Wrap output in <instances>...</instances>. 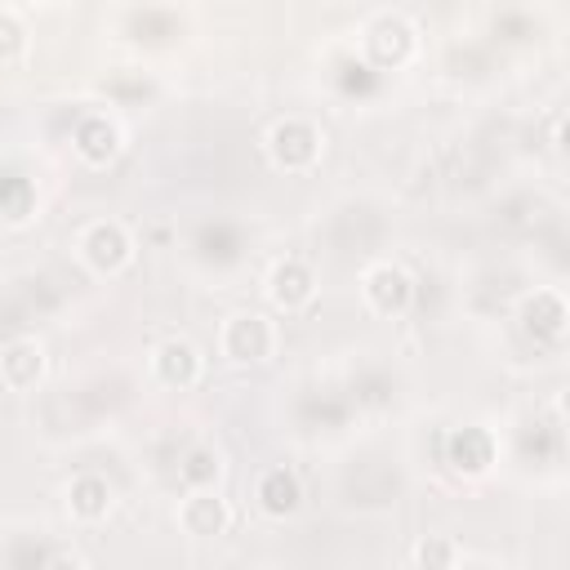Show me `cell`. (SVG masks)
I'll return each instance as SVG.
<instances>
[{"label": "cell", "instance_id": "1", "mask_svg": "<svg viewBox=\"0 0 570 570\" xmlns=\"http://www.w3.org/2000/svg\"><path fill=\"white\" fill-rule=\"evenodd\" d=\"M321 151H325V134L312 120H303V116H285L267 134V160L276 169H285V174L312 169L321 160Z\"/></svg>", "mask_w": 570, "mask_h": 570}, {"label": "cell", "instance_id": "8", "mask_svg": "<svg viewBox=\"0 0 570 570\" xmlns=\"http://www.w3.org/2000/svg\"><path fill=\"white\" fill-rule=\"evenodd\" d=\"M40 379H45V347L36 338H9L0 347V387L31 392Z\"/></svg>", "mask_w": 570, "mask_h": 570}, {"label": "cell", "instance_id": "9", "mask_svg": "<svg viewBox=\"0 0 570 570\" xmlns=\"http://www.w3.org/2000/svg\"><path fill=\"white\" fill-rule=\"evenodd\" d=\"M254 494H258V508L267 512V517H289V512H298V503H303V485H298V476L289 472V468H267L263 476H258V485H254Z\"/></svg>", "mask_w": 570, "mask_h": 570}, {"label": "cell", "instance_id": "4", "mask_svg": "<svg viewBox=\"0 0 570 570\" xmlns=\"http://www.w3.org/2000/svg\"><path fill=\"white\" fill-rule=\"evenodd\" d=\"M361 298H365V307L374 316H401L410 307V298H414V285L396 263H374L361 276Z\"/></svg>", "mask_w": 570, "mask_h": 570}, {"label": "cell", "instance_id": "6", "mask_svg": "<svg viewBox=\"0 0 570 570\" xmlns=\"http://www.w3.org/2000/svg\"><path fill=\"white\" fill-rule=\"evenodd\" d=\"M151 379L169 392H187L200 379V352L187 338H160L151 347Z\"/></svg>", "mask_w": 570, "mask_h": 570}, {"label": "cell", "instance_id": "16", "mask_svg": "<svg viewBox=\"0 0 570 570\" xmlns=\"http://www.w3.org/2000/svg\"><path fill=\"white\" fill-rule=\"evenodd\" d=\"M22 53H27V27H22L18 13L0 9V67L22 62Z\"/></svg>", "mask_w": 570, "mask_h": 570}, {"label": "cell", "instance_id": "11", "mask_svg": "<svg viewBox=\"0 0 570 570\" xmlns=\"http://www.w3.org/2000/svg\"><path fill=\"white\" fill-rule=\"evenodd\" d=\"M521 325L534 338H561V330H566V303H561V294L557 289H534L521 303Z\"/></svg>", "mask_w": 570, "mask_h": 570}, {"label": "cell", "instance_id": "13", "mask_svg": "<svg viewBox=\"0 0 570 570\" xmlns=\"http://www.w3.org/2000/svg\"><path fill=\"white\" fill-rule=\"evenodd\" d=\"M450 463H454L459 472H468V476L485 472V468L494 463V441H490V432H485V428H459V432L450 436Z\"/></svg>", "mask_w": 570, "mask_h": 570}, {"label": "cell", "instance_id": "7", "mask_svg": "<svg viewBox=\"0 0 570 570\" xmlns=\"http://www.w3.org/2000/svg\"><path fill=\"white\" fill-rule=\"evenodd\" d=\"M178 525L191 539H214V534H223L232 525V508H227V499L218 490H191L178 503Z\"/></svg>", "mask_w": 570, "mask_h": 570}, {"label": "cell", "instance_id": "17", "mask_svg": "<svg viewBox=\"0 0 570 570\" xmlns=\"http://www.w3.org/2000/svg\"><path fill=\"white\" fill-rule=\"evenodd\" d=\"M45 570H89V566H85V557H76V552H53V557L45 561Z\"/></svg>", "mask_w": 570, "mask_h": 570}, {"label": "cell", "instance_id": "14", "mask_svg": "<svg viewBox=\"0 0 570 570\" xmlns=\"http://www.w3.org/2000/svg\"><path fill=\"white\" fill-rule=\"evenodd\" d=\"M178 476H183L191 490H214L218 476H223V454L209 450V445H196V450H187V459L178 463Z\"/></svg>", "mask_w": 570, "mask_h": 570}, {"label": "cell", "instance_id": "15", "mask_svg": "<svg viewBox=\"0 0 570 570\" xmlns=\"http://www.w3.org/2000/svg\"><path fill=\"white\" fill-rule=\"evenodd\" d=\"M459 566V548L445 534H423L414 543V570H454Z\"/></svg>", "mask_w": 570, "mask_h": 570}, {"label": "cell", "instance_id": "3", "mask_svg": "<svg viewBox=\"0 0 570 570\" xmlns=\"http://www.w3.org/2000/svg\"><path fill=\"white\" fill-rule=\"evenodd\" d=\"M218 347L232 365H258L276 352V325L263 312H236L218 330Z\"/></svg>", "mask_w": 570, "mask_h": 570}, {"label": "cell", "instance_id": "10", "mask_svg": "<svg viewBox=\"0 0 570 570\" xmlns=\"http://www.w3.org/2000/svg\"><path fill=\"white\" fill-rule=\"evenodd\" d=\"M116 151H120V129L107 116H85L76 125V156L85 165H107L116 160Z\"/></svg>", "mask_w": 570, "mask_h": 570}, {"label": "cell", "instance_id": "2", "mask_svg": "<svg viewBox=\"0 0 570 570\" xmlns=\"http://www.w3.org/2000/svg\"><path fill=\"white\" fill-rule=\"evenodd\" d=\"M76 254H80V263H85L89 272H98V276H120V272L134 263V236H129L120 223L98 218V223H89V227L76 236Z\"/></svg>", "mask_w": 570, "mask_h": 570}, {"label": "cell", "instance_id": "12", "mask_svg": "<svg viewBox=\"0 0 570 570\" xmlns=\"http://www.w3.org/2000/svg\"><path fill=\"white\" fill-rule=\"evenodd\" d=\"M67 512L76 517V521H85V525H94V521H102L107 512H111V485L102 481V476H76L71 485H67Z\"/></svg>", "mask_w": 570, "mask_h": 570}, {"label": "cell", "instance_id": "5", "mask_svg": "<svg viewBox=\"0 0 570 570\" xmlns=\"http://www.w3.org/2000/svg\"><path fill=\"white\" fill-rule=\"evenodd\" d=\"M316 298V276L303 258H281L267 272V303L276 312H303Z\"/></svg>", "mask_w": 570, "mask_h": 570}]
</instances>
